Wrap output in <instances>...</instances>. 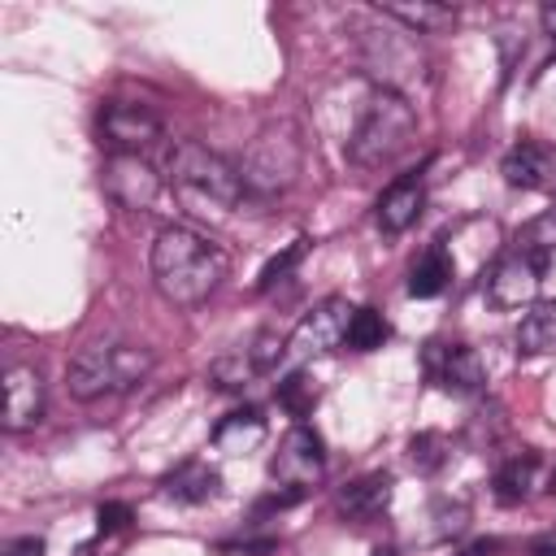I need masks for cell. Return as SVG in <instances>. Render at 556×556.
Instances as JSON below:
<instances>
[{"instance_id": "obj_1", "label": "cell", "mask_w": 556, "mask_h": 556, "mask_svg": "<svg viewBox=\"0 0 556 556\" xmlns=\"http://www.w3.org/2000/svg\"><path fill=\"white\" fill-rule=\"evenodd\" d=\"M148 265H152L156 291L169 304H178V308L204 304L222 287V278L230 269L226 252L208 235H200L191 226H165V230H156Z\"/></svg>"}, {"instance_id": "obj_2", "label": "cell", "mask_w": 556, "mask_h": 556, "mask_svg": "<svg viewBox=\"0 0 556 556\" xmlns=\"http://www.w3.org/2000/svg\"><path fill=\"white\" fill-rule=\"evenodd\" d=\"M165 178H169L174 195L191 213H200V217H226L243 200V174H239V165L226 161L222 152L195 143V139H178L169 148Z\"/></svg>"}, {"instance_id": "obj_3", "label": "cell", "mask_w": 556, "mask_h": 556, "mask_svg": "<svg viewBox=\"0 0 556 556\" xmlns=\"http://www.w3.org/2000/svg\"><path fill=\"white\" fill-rule=\"evenodd\" d=\"M156 356L152 348L143 343H122V339H100V343H87L70 356L65 365V387L74 400L91 404L100 395H122L130 387H139L148 374H152Z\"/></svg>"}, {"instance_id": "obj_4", "label": "cell", "mask_w": 556, "mask_h": 556, "mask_svg": "<svg viewBox=\"0 0 556 556\" xmlns=\"http://www.w3.org/2000/svg\"><path fill=\"white\" fill-rule=\"evenodd\" d=\"M417 139V113L413 100L391 96V91H374L348 135V161L361 169H382L395 156H404Z\"/></svg>"}, {"instance_id": "obj_5", "label": "cell", "mask_w": 556, "mask_h": 556, "mask_svg": "<svg viewBox=\"0 0 556 556\" xmlns=\"http://www.w3.org/2000/svg\"><path fill=\"white\" fill-rule=\"evenodd\" d=\"M356 61L361 70L378 83V91L391 96H413L426 87V52L417 48V35L404 26H361L356 35Z\"/></svg>"}, {"instance_id": "obj_6", "label": "cell", "mask_w": 556, "mask_h": 556, "mask_svg": "<svg viewBox=\"0 0 556 556\" xmlns=\"http://www.w3.org/2000/svg\"><path fill=\"white\" fill-rule=\"evenodd\" d=\"M300 169H304L300 130H295L291 122H274V126H265V130L248 143V152H243V161H239L243 195L274 200V195H282V191L295 187Z\"/></svg>"}, {"instance_id": "obj_7", "label": "cell", "mask_w": 556, "mask_h": 556, "mask_svg": "<svg viewBox=\"0 0 556 556\" xmlns=\"http://www.w3.org/2000/svg\"><path fill=\"white\" fill-rule=\"evenodd\" d=\"M543 269H547V261H543V256L521 252V248H508L504 256H495V265H491V269H486V278H482L486 304H491V308H500V313L530 308V304L539 300Z\"/></svg>"}, {"instance_id": "obj_8", "label": "cell", "mask_w": 556, "mask_h": 556, "mask_svg": "<svg viewBox=\"0 0 556 556\" xmlns=\"http://www.w3.org/2000/svg\"><path fill=\"white\" fill-rule=\"evenodd\" d=\"M352 304L343 295H326L321 304H313L295 330L287 334V356L295 361H317V356H330L339 348H348V326H352Z\"/></svg>"}, {"instance_id": "obj_9", "label": "cell", "mask_w": 556, "mask_h": 556, "mask_svg": "<svg viewBox=\"0 0 556 556\" xmlns=\"http://www.w3.org/2000/svg\"><path fill=\"white\" fill-rule=\"evenodd\" d=\"M269 478L282 491H300V495L326 478V443L308 421H295L278 439V452L269 456Z\"/></svg>"}, {"instance_id": "obj_10", "label": "cell", "mask_w": 556, "mask_h": 556, "mask_svg": "<svg viewBox=\"0 0 556 556\" xmlns=\"http://www.w3.org/2000/svg\"><path fill=\"white\" fill-rule=\"evenodd\" d=\"M161 135H165V122L156 109L135 104V100H104L100 104V143L109 148V156H117V152L143 156V148H152Z\"/></svg>"}, {"instance_id": "obj_11", "label": "cell", "mask_w": 556, "mask_h": 556, "mask_svg": "<svg viewBox=\"0 0 556 556\" xmlns=\"http://www.w3.org/2000/svg\"><path fill=\"white\" fill-rule=\"evenodd\" d=\"M100 187L104 195L126 208V213H152L156 195H161V174L148 156H135V152H117L104 161L100 169Z\"/></svg>"}, {"instance_id": "obj_12", "label": "cell", "mask_w": 556, "mask_h": 556, "mask_svg": "<svg viewBox=\"0 0 556 556\" xmlns=\"http://www.w3.org/2000/svg\"><path fill=\"white\" fill-rule=\"evenodd\" d=\"M421 369L430 382H439L452 395H478L486 387V365H482L478 348H469V343L430 339L421 352Z\"/></svg>"}, {"instance_id": "obj_13", "label": "cell", "mask_w": 556, "mask_h": 556, "mask_svg": "<svg viewBox=\"0 0 556 556\" xmlns=\"http://www.w3.org/2000/svg\"><path fill=\"white\" fill-rule=\"evenodd\" d=\"M43 374L35 365H9L4 369V430L9 434H26L43 421Z\"/></svg>"}, {"instance_id": "obj_14", "label": "cell", "mask_w": 556, "mask_h": 556, "mask_svg": "<svg viewBox=\"0 0 556 556\" xmlns=\"http://www.w3.org/2000/svg\"><path fill=\"white\" fill-rule=\"evenodd\" d=\"M421 208H426V182H421V174H400V178H391L382 187V195L374 204V222H378L382 235H404L421 217Z\"/></svg>"}, {"instance_id": "obj_15", "label": "cell", "mask_w": 556, "mask_h": 556, "mask_svg": "<svg viewBox=\"0 0 556 556\" xmlns=\"http://www.w3.org/2000/svg\"><path fill=\"white\" fill-rule=\"evenodd\" d=\"M500 174H504L508 187L539 191V187H547L552 174H556V152H552L547 143H539V139H517V143L504 152Z\"/></svg>"}, {"instance_id": "obj_16", "label": "cell", "mask_w": 556, "mask_h": 556, "mask_svg": "<svg viewBox=\"0 0 556 556\" xmlns=\"http://www.w3.org/2000/svg\"><path fill=\"white\" fill-rule=\"evenodd\" d=\"M391 495H395V478L387 469H374V473H361V478L343 482L339 495H334V508L343 517H378L391 504Z\"/></svg>"}, {"instance_id": "obj_17", "label": "cell", "mask_w": 556, "mask_h": 556, "mask_svg": "<svg viewBox=\"0 0 556 556\" xmlns=\"http://www.w3.org/2000/svg\"><path fill=\"white\" fill-rule=\"evenodd\" d=\"M222 486V473L208 460H182L161 478V495L174 504H204Z\"/></svg>"}, {"instance_id": "obj_18", "label": "cell", "mask_w": 556, "mask_h": 556, "mask_svg": "<svg viewBox=\"0 0 556 556\" xmlns=\"http://www.w3.org/2000/svg\"><path fill=\"white\" fill-rule=\"evenodd\" d=\"M265 439H269V426H265V417H261L256 408H235V413H226V417L217 421V430H213V447L226 452V456H248V452H256Z\"/></svg>"}, {"instance_id": "obj_19", "label": "cell", "mask_w": 556, "mask_h": 556, "mask_svg": "<svg viewBox=\"0 0 556 556\" xmlns=\"http://www.w3.org/2000/svg\"><path fill=\"white\" fill-rule=\"evenodd\" d=\"M539 473H543V456L539 452H513L500 469H495V500L500 504H521V500H530L543 482H539Z\"/></svg>"}, {"instance_id": "obj_20", "label": "cell", "mask_w": 556, "mask_h": 556, "mask_svg": "<svg viewBox=\"0 0 556 556\" xmlns=\"http://www.w3.org/2000/svg\"><path fill=\"white\" fill-rule=\"evenodd\" d=\"M452 282H456V261L447 256L443 243H439V248H426V252L413 261V269H408V295H413V300H434V295H443Z\"/></svg>"}, {"instance_id": "obj_21", "label": "cell", "mask_w": 556, "mask_h": 556, "mask_svg": "<svg viewBox=\"0 0 556 556\" xmlns=\"http://www.w3.org/2000/svg\"><path fill=\"white\" fill-rule=\"evenodd\" d=\"M382 17L400 22L413 35H439V30H447L456 22V9L452 4H434V0H417V4L413 0H395V4H382Z\"/></svg>"}, {"instance_id": "obj_22", "label": "cell", "mask_w": 556, "mask_h": 556, "mask_svg": "<svg viewBox=\"0 0 556 556\" xmlns=\"http://www.w3.org/2000/svg\"><path fill=\"white\" fill-rule=\"evenodd\" d=\"M517 352L521 356H556V300L530 304L517 326Z\"/></svg>"}, {"instance_id": "obj_23", "label": "cell", "mask_w": 556, "mask_h": 556, "mask_svg": "<svg viewBox=\"0 0 556 556\" xmlns=\"http://www.w3.org/2000/svg\"><path fill=\"white\" fill-rule=\"evenodd\" d=\"M208 378H213V387H222V391H243L252 378H261V369L252 365L248 348H235V352H226V356L213 361Z\"/></svg>"}, {"instance_id": "obj_24", "label": "cell", "mask_w": 556, "mask_h": 556, "mask_svg": "<svg viewBox=\"0 0 556 556\" xmlns=\"http://www.w3.org/2000/svg\"><path fill=\"white\" fill-rule=\"evenodd\" d=\"M387 339H391V326H387V317L378 308H356L352 313V326H348V348L352 352H374Z\"/></svg>"}, {"instance_id": "obj_25", "label": "cell", "mask_w": 556, "mask_h": 556, "mask_svg": "<svg viewBox=\"0 0 556 556\" xmlns=\"http://www.w3.org/2000/svg\"><path fill=\"white\" fill-rule=\"evenodd\" d=\"M317 378L308 374V369H295V374H287L282 382H278V404L291 413V417H308L313 413V404H317Z\"/></svg>"}, {"instance_id": "obj_26", "label": "cell", "mask_w": 556, "mask_h": 556, "mask_svg": "<svg viewBox=\"0 0 556 556\" xmlns=\"http://www.w3.org/2000/svg\"><path fill=\"white\" fill-rule=\"evenodd\" d=\"M447 456H452V443L439 430H421V434L408 439V460H413L417 473H439L447 465Z\"/></svg>"}, {"instance_id": "obj_27", "label": "cell", "mask_w": 556, "mask_h": 556, "mask_svg": "<svg viewBox=\"0 0 556 556\" xmlns=\"http://www.w3.org/2000/svg\"><path fill=\"white\" fill-rule=\"evenodd\" d=\"M513 248H521V252H534V256L552 261V252H556V204H552V208H543L539 217H530V222L517 230V243H513Z\"/></svg>"}, {"instance_id": "obj_28", "label": "cell", "mask_w": 556, "mask_h": 556, "mask_svg": "<svg viewBox=\"0 0 556 556\" xmlns=\"http://www.w3.org/2000/svg\"><path fill=\"white\" fill-rule=\"evenodd\" d=\"M304 252H308V239H291L282 252H274L269 261H265V269H261V278H256V291H274L300 261H304Z\"/></svg>"}, {"instance_id": "obj_29", "label": "cell", "mask_w": 556, "mask_h": 556, "mask_svg": "<svg viewBox=\"0 0 556 556\" xmlns=\"http://www.w3.org/2000/svg\"><path fill=\"white\" fill-rule=\"evenodd\" d=\"M248 356H252V365L261 369V374H269V369H278V361L287 356V339L278 334V330H256L248 343Z\"/></svg>"}, {"instance_id": "obj_30", "label": "cell", "mask_w": 556, "mask_h": 556, "mask_svg": "<svg viewBox=\"0 0 556 556\" xmlns=\"http://www.w3.org/2000/svg\"><path fill=\"white\" fill-rule=\"evenodd\" d=\"M430 521H434L430 539H456V534L469 526V508H465L460 500H439V504L430 508Z\"/></svg>"}, {"instance_id": "obj_31", "label": "cell", "mask_w": 556, "mask_h": 556, "mask_svg": "<svg viewBox=\"0 0 556 556\" xmlns=\"http://www.w3.org/2000/svg\"><path fill=\"white\" fill-rule=\"evenodd\" d=\"M130 521V504H100V513H96V530L100 534H113V530H122Z\"/></svg>"}, {"instance_id": "obj_32", "label": "cell", "mask_w": 556, "mask_h": 556, "mask_svg": "<svg viewBox=\"0 0 556 556\" xmlns=\"http://www.w3.org/2000/svg\"><path fill=\"white\" fill-rule=\"evenodd\" d=\"M0 556H48V547H43V539L22 534V539H9V543L0 547Z\"/></svg>"}, {"instance_id": "obj_33", "label": "cell", "mask_w": 556, "mask_h": 556, "mask_svg": "<svg viewBox=\"0 0 556 556\" xmlns=\"http://www.w3.org/2000/svg\"><path fill=\"white\" fill-rule=\"evenodd\" d=\"M274 547H278L274 539H256V543H226L222 552H226V556H269Z\"/></svg>"}, {"instance_id": "obj_34", "label": "cell", "mask_w": 556, "mask_h": 556, "mask_svg": "<svg viewBox=\"0 0 556 556\" xmlns=\"http://www.w3.org/2000/svg\"><path fill=\"white\" fill-rule=\"evenodd\" d=\"M526 552H530V556H556V539H534Z\"/></svg>"}, {"instance_id": "obj_35", "label": "cell", "mask_w": 556, "mask_h": 556, "mask_svg": "<svg viewBox=\"0 0 556 556\" xmlns=\"http://www.w3.org/2000/svg\"><path fill=\"white\" fill-rule=\"evenodd\" d=\"M539 17H543V30L556 39V4H543V9H539Z\"/></svg>"}, {"instance_id": "obj_36", "label": "cell", "mask_w": 556, "mask_h": 556, "mask_svg": "<svg viewBox=\"0 0 556 556\" xmlns=\"http://www.w3.org/2000/svg\"><path fill=\"white\" fill-rule=\"evenodd\" d=\"M369 556H395V547H374Z\"/></svg>"}]
</instances>
